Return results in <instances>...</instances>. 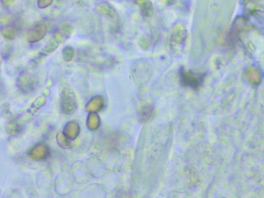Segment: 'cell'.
I'll return each instance as SVG.
<instances>
[{"label": "cell", "instance_id": "6", "mask_svg": "<svg viewBox=\"0 0 264 198\" xmlns=\"http://www.w3.org/2000/svg\"><path fill=\"white\" fill-rule=\"evenodd\" d=\"M63 41H64V35L60 32H56L54 33V36L50 39L48 45L44 48L42 53L37 56L36 59H42L44 57H46L48 54H52L55 51V50L58 49Z\"/></svg>", "mask_w": 264, "mask_h": 198}, {"label": "cell", "instance_id": "17", "mask_svg": "<svg viewBox=\"0 0 264 198\" xmlns=\"http://www.w3.org/2000/svg\"><path fill=\"white\" fill-rule=\"evenodd\" d=\"M54 0H37V6L40 9H45L52 4Z\"/></svg>", "mask_w": 264, "mask_h": 198}, {"label": "cell", "instance_id": "18", "mask_svg": "<svg viewBox=\"0 0 264 198\" xmlns=\"http://www.w3.org/2000/svg\"><path fill=\"white\" fill-rule=\"evenodd\" d=\"M14 2L15 0H1L2 5L5 7H10Z\"/></svg>", "mask_w": 264, "mask_h": 198}, {"label": "cell", "instance_id": "13", "mask_svg": "<svg viewBox=\"0 0 264 198\" xmlns=\"http://www.w3.org/2000/svg\"><path fill=\"white\" fill-rule=\"evenodd\" d=\"M2 34L7 39H13L17 36V32H16L15 29L12 26H6L3 29Z\"/></svg>", "mask_w": 264, "mask_h": 198}, {"label": "cell", "instance_id": "9", "mask_svg": "<svg viewBox=\"0 0 264 198\" xmlns=\"http://www.w3.org/2000/svg\"><path fill=\"white\" fill-rule=\"evenodd\" d=\"M18 82L20 84V87L24 91L31 90L34 85V81L28 73H23V74H20Z\"/></svg>", "mask_w": 264, "mask_h": 198}, {"label": "cell", "instance_id": "2", "mask_svg": "<svg viewBox=\"0 0 264 198\" xmlns=\"http://www.w3.org/2000/svg\"><path fill=\"white\" fill-rule=\"evenodd\" d=\"M180 80L182 86L185 87L192 88L193 89H198L200 88L203 83L205 75L203 74H196L192 70H187L181 68L179 71Z\"/></svg>", "mask_w": 264, "mask_h": 198}, {"label": "cell", "instance_id": "15", "mask_svg": "<svg viewBox=\"0 0 264 198\" xmlns=\"http://www.w3.org/2000/svg\"><path fill=\"white\" fill-rule=\"evenodd\" d=\"M151 39L148 36H145V37L141 38L140 41H139V45H140V48L143 50H146L149 48L150 46Z\"/></svg>", "mask_w": 264, "mask_h": 198}, {"label": "cell", "instance_id": "8", "mask_svg": "<svg viewBox=\"0 0 264 198\" xmlns=\"http://www.w3.org/2000/svg\"><path fill=\"white\" fill-rule=\"evenodd\" d=\"M105 105L103 97L95 96L91 99L86 106V110L90 111H99L102 109Z\"/></svg>", "mask_w": 264, "mask_h": 198}, {"label": "cell", "instance_id": "1", "mask_svg": "<svg viewBox=\"0 0 264 198\" xmlns=\"http://www.w3.org/2000/svg\"><path fill=\"white\" fill-rule=\"evenodd\" d=\"M187 37V30L184 25L177 23L173 28L170 37V49L174 55L178 56L181 54L184 49Z\"/></svg>", "mask_w": 264, "mask_h": 198}, {"label": "cell", "instance_id": "3", "mask_svg": "<svg viewBox=\"0 0 264 198\" xmlns=\"http://www.w3.org/2000/svg\"><path fill=\"white\" fill-rule=\"evenodd\" d=\"M61 108L67 114L72 112L76 108V95L68 86L63 88L61 92Z\"/></svg>", "mask_w": 264, "mask_h": 198}, {"label": "cell", "instance_id": "12", "mask_svg": "<svg viewBox=\"0 0 264 198\" xmlns=\"http://www.w3.org/2000/svg\"><path fill=\"white\" fill-rule=\"evenodd\" d=\"M74 51L71 47H65L62 51L63 59L66 62H70L74 58Z\"/></svg>", "mask_w": 264, "mask_h": 198}, {"label": "cell", "instance_id": "7", "mask_svg": "<svg viewBox=\"0 0 264 198\" xmlns=\"http://www.w3.org/2000/svg\"><path fill=\"white\" fill-rule=\"evenodd\" d=\"M95 10L99 14L109 19V20L117 21V19H118V13H117V10L114 9V7H112V6L107 4V3H102V4H99L97 6Z\"/></svg>", "mask_w": 264, "mask_h": 198}, {"label": "cell", "instance_id": "5", "mask_svg": "<svg viewBox=\"0 0 264 198\" xmlns=\"http://www.w3.org/2000/svg\"><path fill=\"white\" fill-rule=\"evenodd\" d=\"M249 23L245 17H239L235 20L233 26H232L231 31L230 33V41H236L243 32L247 30L249 28Z\"/></svg>", "mask_w": 264, "mask_h": 198}, {"label": "cell", "instance_id": "10", "mask_svg": "<svg viewBox=\"0 0 264 198\" xmlns=\"http://www.w3.org/2000/svg\"><path fill=\"white\" fill-rule=\"evenodd\" d=\"M246 77L250 83L254 86H258L262 81V75L259 70L255 67H250L246 71Z\"/></svg>", "mask_w": 264, "mask_h": 198}, {"label": "cell", "instance_id": "16", "mask_svg": "<svg viewBox=\"0 0 264 198\" xmlns=\"http://www.w3.org/2000/svg\"><path fill=\"white\" fill-rule=\"evenodd\" d=\"M152 112L153 107H145L141 111V118H143V120H147V118H149V117L151 116V115H152Z\"/></svg>", "mask_w": 264, "mask_h": 198}, {"label": "cell", "instance_id": "19", "mask_svg": "<svg viewBox=\"0 0 264 198\" xmlns=\"http://www.w3.org/2000/svg\"><path fill=\"white\" fill-rule=\"evenodd\" d=\"M136 1V4H139V5H141L143 3L146 2V0H135Z\"/></svg>", "mask_w": 264, "mask_h": 198}, {"label": "cell", "instance_id": "20", "mask_svg": "<svg viewBox=\"0 0 264 198\" xmlns=\"http://www.w3.org/2000/svg\"><path fill=\"white\" fill-rule=\"evenodd\" d=\"M251 1H255V0H251Z\"/></svg>", "mask_w": 264, "mask_h": 198}, {"label": "cell", "instance_id": "11", "mask_svg": "<svg viewBox=\"0 0 264 198\" xmlns=\"http://www.w3.org/2000/svg\"><path fill=\"white\" fill-rule=\"evenodd\" d=\"M140 7L142 14H143L144 17H148L152 14L153 5L152 4H151L150 1H149V0H146V2L142 4Z\"/></svg>", "mask_w": 264, "mask_h": 198}, {"label": "cell", "instance_id": "4", "mask_svg": "<svg viewBox=\"0 0 264 198\" xmlns=\"http://www.w3.org/2000/svg\"><path fill=\"white\" fill-rule=\"evenodd\" d=\"M47 33V26L44 22L36 21L32 25L29 30L27 41L29 43L34 44L39 42L45 37Z\"/></svg>", "mask_w": 264, "mask_h": 198}, {"label": "cell", "instance_id": "14", "mask_svg": "<svg viewBox=\"0 0 264 198\" xmlns=\"http://www.w3.org/2000/svg\"><path fill=\"white\" fill-rule=\"evenodd\" d=\"M61 30H62V34L64 36H68L72 33L74 28L70 23H65L61 26Z\"/></svg>", "mask_w": 264, "mask_h": 198}]
</instances>
